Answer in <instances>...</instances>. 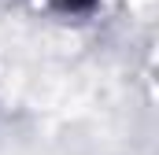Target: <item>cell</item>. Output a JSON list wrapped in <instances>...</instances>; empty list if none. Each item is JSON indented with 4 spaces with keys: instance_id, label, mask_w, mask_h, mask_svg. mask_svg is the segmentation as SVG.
Wrapping results in <instances>:
<instances>
[{
    "instance_id": "obj_1",
    "label": "cell",
    "mask_w": 159,
    "mask_h": 155,
    "mask_svg": "<svg viewBox=\"0 0 159 155\" xmlns=\"http://www.w3.org/2000/svg\"><path fill=\"white\" fill-rule=\"evenodd\" d=\"M63 4H70V7H89L93 0H63Z\"/></svg>"
}]
</instances>
